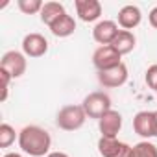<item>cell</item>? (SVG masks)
Here are the masks:
<instances>
[{
  "mask_svg": "<svg viewBox=\"0 0 157 157\" xmlns=\"http://www.w3.org/2000/svg\"><path fill=\"white\" fill-rule=\"evenodd\" d=\"M19 146L24 153L32 157H43L48 155V150L52 146V137L46 129L39 126H26L19 133Z\"/></svg>",
  "mask_w": 157,
  "mask_h": 157,
  "instance_id": "6da1fadb",
  "label": "cell"
},
{
  "mask_svg": "<svg viewBox=\"0 0 157 157\" xmlns=\"http://www.w3.org/2000/svg\"><path fill=\"white\" fill-rule=\"evenodd\" d=\"M85 120H87V113H85L83 105H65L59 109L56 124L59 129L76 131L85 124Z\"/></svg>",
  "mask_w": 157,
  "mask_h": 157,
  "instance_id": "7a4b0ae2",
  "label": "cell"
},
{
  "mask_svg": "<svg viewBox=\"0 0 157 157\" xmlns=\"http://www.w3.org/2000/svg\"><path fill=\"white\" fill-rule=\"evenodd\" d=\"M82 105H83L89 118L100 120L107 111H111V98H109V94H105L102 91H94L89 96H85Z\"/></svg>",
  "mask_w": 157,
  "mask_h": 157,
  "instance_id": "3957f363",
  "label": "cell"
},
{
  "mask_svg": "<svg viewBox=\"0 0 157 157\" xmlns=\"http://www.w3.org/2000/svg\"><path fill=\"white\" fill-rule=\"evenodd\" d=\"M133 129L142 139H150L157 135V117L155 111H139L133 117Z\"/></svg>",
  "mask_w": 157,
  "mask_h": 157,
  "instance_id": "277c9868",
  "label": "cell"
},
{
  "mask_svg": "<svg viewBox=\"0 0 157 157\" xmlns=\"http://www.w3.org/2000/svg\"><path fill=\"white\" fill-rule=\"evenodd\" d=\"M26 56L17 52V50H10L2 56V59H0V68L6 70L11 78H21L24 72H26Z\"/></svg>",
  "mask_w": 157,
  "mask_h": 157,
  "instance_id": "5b68a950",
  "label": "cell"
},
{
  "mask_svg": "<svg viewBox=\"0 0 157 157\" xmlns=\"http://www.w3.org/2000/svg\"><path fill=\"white\" fill-rule=\"evenodd\" d=\"M98 82H100V85H104L107 89L122 87L128 82V67L124 63H120V65H117L113 68L98 70Z\"/></svg>",
  "mask_w": 157,
  "mask_h": 157,
  "instance_id": "8992f818",
  "label": "cell"
},
{
  "mask_svg": "<svg viewBox=\"0 0 157 157\" xmlns=\"http://www.w3.org/2000/svg\"><path fill=\"white\" fill-rule=\"evenodd\" d=\"M98 151H100L102 157H129L131 155V146L122 142V140H118V139L100 137Z\"/></svg>",
  "mask_w": 157,
  "mask_h": 157,
  "instance_id": "52a82bcc",
  "label": "cell"
},
{
  "mask_svg": "<svg viewBox=\"0 0 157 157\" xmlns=\"http://www.w3.org/2000/svg\"><path fill=\"white\" fill-rule=\"evenodd\" d=\"M122 56L109 44V46H100L94 50L93 54V63L98 70H107V68H113L117 65H120L122 61Z\"/></svg>",
  "mask_w": 157,
  "mask_h": 157,
  "instance_id": "ba28073f",
  "label": "cell"
},
{
  "mask_svg": "<svg viewBox=\"0 0 157 157\" xmlns=\"http://www.w3.org/2000/svg\"><path fill=\"white\" fill-rule=\"evenodd\" d=\"M22 52L28 57H41L48 52V41L41 33H28L22 39Z\"/></svg>",
  "mask_w": 157,
  "mask_h": 157,
  "instance_id": "9c48e42d",
  "label": "cell"
},
{
  "mask_svg": "<svg viewBox=\"0 0 157 157\" xmlns=\"http://www.w3.org/2000/svg\"><path fill=\"white\" fill-rule=\"evenodd\" d=\"M98 128H100V133L102 137H107V139H117L120 128H122V115L115 109L107 111L100 120H98Z\"/></svg>",
  "mask_w": 157,
  "mask_h": 157,
  "instance_id": "30bf717a",
  "label": "cell"
},
{
  "mask_svg": "<svg viewBox=\"0 0 157 157\" xmlns=\"http://www.w3.org/2000/svg\"><path fill=\"white\" fill-rule=\"evenodd\" d=\"M118 32L120 30L115 21H100L93 30V39L100 43L102 46H109L115 41V37L118 35Z\"/></svg>",
  "mask_w": 157,
  "mask_h": 157,
  "instance_id": "8fae6325",
  "label": "cell"
},
{
  "mask_svg": "<svg viewBox=\"0 0 157 157\" xmlns=\"http://www.w3.org/2000/svg\"><path fill=\"white\" fill-rule=\"evenodd\" d=\"M76 13L83 22H94L102 15V4L98 0H76Z\"/></svg>",
  "mask_w": 157,
  "mask_h": 157,
  "instance_id": "7c38bea8",
  "label": "cell"
},
{
  "mask_svg": "<svg viewBox=\"0 0 157 157\" xmlns=\"http://www.w3.org/2000/svg\"><path fill=\"white\" fill-rule=\"evenodd\" d=\"M140 21H142V13H140V10L137 8V6H124L120 11H118V24L124 28V30H133V28H137L139 24H140Z\"/></svg>",
  "mask_w": 157,
  "mask_h": 157,
  "instance_id": "4fadbf2b",
  "label": "cell"
},
{
  "mask_svg": "<svg viewBox=\"0 0 157 157\" xmlns=\"http://www.w3.org/2000/svg\"><path fill=\"white\" fill-rule=\"evenodd\" d=\"M50 28V32L56 35V37H68V35H72L74 32H76V21H74V17L72 15H68V13H65V15H61L52 26H48Z\"/></svg>",
  "mask_w": 157,
  "mask_h": 157,
  "instance_id": "5bb4252c",
  "label": "cell"
},
{
  "mask_svg": "<svg viewBox=\"0 0 157 157\" xmlns=\"http://www.w3.org/2000/svg\"><path fill=\"white\" fill-rule=\"evenodd\" d=\"M135 43H137V39H135L133 32L120 30V32H118V35L115 37V41L111 43V46H113L120 56H126V54H129V52L135 48Z\"/></svg>",
  "mask_w": 157,
  "mask_h": 157,
  "instance_id": "9a60e30c",
  "label": "cell"
},
{
  "mask_svg": "<svg viewBox=\"0 0 157 157\" xmlns=\"http://www.w3.org/2000/svg\"><path fill=\"white\" fill-rule=\"evenodd\" d=\"M67 11H65V8H63V4H59V2H44V6H43V10H41V21L46 24V26H52L61 15H65Z\"/></svg>",
  "mask_w": 157,
  "mask_h": 157,
  "instance_id": "2e32d148",
  "label": "cell"
},
{
  "mask_svg": "<svg viewBox=\"0 0 157 157\" xmlns=\"http://www.w3.org/2000/svg\"><path fill=\"white\" fill-rule=\"evenodd\" d=\"M129 157H157V146L150 140H140L135 146H131Z\"/></svg>",
  "mask_w": 157,
  "mask_h": 157,
  "instance_id": "e0dca14e",
  "label": "cell"
},
{
  "mask_svg": "<svg viewBox=\"0 0 157 157\" xmlns=\"http://www.w3.org/2000/svg\"><path fill=\"white\" fill-rule=\"evenodd\" d=\"M17 6H19V10L24 15H33V13H41L44 4L41 2V0H19Z\"/></svg>",
  "mask_w": 157,
  "mask_h": 157,
  "instance_id": "ac0fdd59",
  "label": "cell"
},
{
  "mask_svg": "<svg viewBox=\"0 0 157 157\" xmlns=\"http://www.w3.org/2000/svg\"><path fill=\"white\" fill-rule=\"evenodd\" d=\"M15 137H17V133L10 124L0 126V148H10L15 142Z\"/></svg>",
  "mask_w": 157,
  "mask_h": 157,
  "instance_id": "d6986e66",
  "label": "cell"
},
{
  "mask_svg": "<svg viewBox=\"0 0 157 157\" xmlns=\"http://www.w3.org/2000/svg\"><path fill=\"white\" fill-rule=\"evenodd\" d=\"M146 83H148V87L150 89H157V65H151V67H148V70H146Z\"/></svg>",
  "mask_w": 157,
  "mask_h": 157,
  "instance_id": "ffe728a7",
  "label": "cell"
},
{
  "mask_svg": "<svg viewBox=\"0 0 157 157\" xmlns=\"http://www.w3.org/2000/svg\"><path fill=\"white\" fill-rule=\"evenodd\" d=\"M148 19H150V24H151L153 28H157V8H153V10L150 11Z\"/></svg>",
  "mask_w": 157,
  "mask_h": 157,
  "instance_id": "44dd1931",
  "label": "cell"
},
{
  "mask_svg": "<svg viewBox=\"0 0 157 157\" xmlns=\"http://www.w3.org/2000/svg\"><path fill=\"white\" fill-rule=\"evenodd\" d=\"M46 157H68L65 151H52V153H48Z\"/></svg>",
  "mask_w": 157,
  "mask_h": 157,
  "instance_id": "7402d4cb",
  "label": "cell"
},
{
  "mask_svg": "<svg viewBox=\"0 0 157 157\" xmlns=\"http://www.w3.org/2000/svg\"><path fill=\"white\" fill-rule=\"evenodd\" d=\"M4 157H22V155H19V153H15V151H10V153H6Z\"/></svg>",
  "mask_w": 157,
  "mask_h": 157,
  "instance_id": "603a6c76",
  "label": "cell"
},
{
  "mask_svg": "<svg viewBox=\"0 0 157 157\" xmlns=\"http://www.w3.org/2000/svg\"><path fill=\"white\" fill-rule=\"evenodd\" d=\"M155 117H157V111H155ZM155 137H157V135H155Z\"/></svg>",
  "mask_w": 157,
  "mask_h": 157,
  "instance_id": "cb8c5ba5",
  "label": "cell"
},
{
  "mask_svg": "<svg viewBox=\"0 0 157 157\" xmlns=\"http://www.w3.org/2000/svg\"><path fill=\"white\" fill-rule=\"evenodd\" d=\"M155 93H157V89H155Z\"/></svg>",
  "mask_w": 157,
  "mask_h": 157,
  "instance_id": "d4e9b609",
  "label": "cell"
}]
</instances>
